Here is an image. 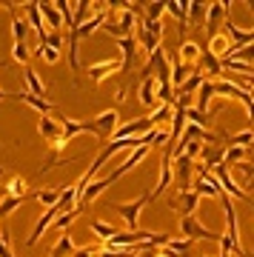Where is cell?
Returning a JSON list of instances; mask_svg holds the SVG:
<instances>
[{
    "mask_svg": "<svg viewBox=\"0 0 254 257\" xmlns=\"http://www.w3.org/2000/svg\"><path fill=\"white\" fill-rule=\"evenodd\" d=\"M180 231H183V237H189V240H209V243H220V237H223L220 231H209L194 214H186L180 220Z\"/></svg>",
    "mask_w": 254,
    "mask_h": 257,
    "instance_id": "cell-1",
    "label": "cell"
},
{
    "mask_svg": "<svg viewBox=\"0 0 254 257\" xmlns=\"http://www.w3.org/2000/svg\"><path fill=\"white\" fill-rule=\"evenodd\" d=\"M149 203H152V194H140V197H137V200H132V203H109V209L117 211L120 217L126 220L129 229L135 231L137 229V214H140V209H143V206H149Z\"/></svg>",
    "mask_w": 254,
    "mask_h": 257,
    "instance_id": "cell-2",
    "label": "cell"
},
{
    "mask_svg": "<svg viewBox=\"0 0 254 257\" xmlns=\"http://www.w3.org/2000/svg\"><path fill=\"white\" fill-rule=\"evenodd\" d=\"M228 0H220V3H209V9H206V18H203V32H206V37H214L217 35V29H220V23L226 20V15H228Z\"/></svg>",
    "mask_w": 254,
    "mask_h": 257,
    "instance_id": "cell-3",
    "label": "cell"
},
{
    "mask_svg": "<svg viewBox=\"0 0 254 257\" xmlns=\"http://www.w3.org/2000/svg\"><path fill=\"white\" fill-rule=\"evenodd\" d=\"M211 89H214V94H220V97H234V100H243L245 114H251V92H248V89H240V86L231 83V80H211Z\"/></svg>",
    "mask_w": 254,
    "mask_h": 257,
    "instance_id": "cell-4",
    "label": "cell"
},
{
    "mask_svg": "<svg viewBox=\"0 0 254 257\" xmlns=\"http://www.w3.org/2000/svg\"><path fill=\"white\" fill-rule=\"evenodd\" d=\"M172 163H174L172 177L177 180V192H189V189H191V177H194V169H197V163H194L191 157H186V155L174 157Z\"/></svg>",
    "mask_w": 254,
    "mask_h": 257,
    "instance_id": "cell-5",
    "label": "cell"
},
{
    "mask_svg": "<svg viewBox=\"0 0 254 257\" xmlns=\"http://www.w3.org/2000/svg\"><path fill=\"white\" fill-rule=\"evenodd\" d=\"M117 120H120V111L117 109H106V111H100L97 117H91V126L97 128V143L111 140L114 128H117Z\"/></svg>",
    "mask_w": 254,
    "mask_h": 257,
    "instance_id": "cell-6",
    "label": "cell"
},
{
    "mask_svg": "<svg viewBox=\"0 0 254 257\" xmlns=\"http://www.w3.org/2000/svg\"><path fill=\"white\" fill-rule=\"evenodd\" d=\"M117 49H120V74H129L132 72V66H135V57H137V40L135 35H129V37H120L117 40Z\"/></svg>",
    "mask_w": 254,
    "mask_h": 257,
    "instance_id": "cell-7",
    "label": "cell"
},
{
    "mask_svg": "<svg viewBox=\"0 0 254 257\" xmlns=\"http://www.w3.org/2000/svg\"><path fill=\"white\" fill-rule=\"evenodd\" d=\"M149 149H152V146H137V149H132V155H129L126 160H123L117 169H114V172H109V180H111V183H117V180L126 175V172H132V169H135V166L140 163L146 155H149Z\"/></svg>",
    "mask_w": 254,
    "mask_h": 257,
    "instance_id": "cell-8",
    "label": "cell"
},
{
    "mask_svg": "<svg viewBox=\"0 0 254 257\" xmlns=\"http://www.w3.org/2000/svg\"><path fill=\"white\" fill-rule=\"evenodd\" d=\"M106 20H109L106 12H94L83 26H72V29H69V37H74V40H80V37H91L100 26H103V23H106Z\"/></svg>",
    "mask_w": 254,
    "mask_h": 257,
    "instance_id": "cell-9",
    "label": "cell"
},
{
    "mask_svg": "<svg viewBox=\"0 0 254 257\" xmlns=\"http://www.w3.org/2000/svg\"><path fill=\"white\" fill-rule=\"evenodd\" d=\"M37 132H40V138L52 146V143H57V140L63 138V126L57 123L52 114H40V123H37Z\"/></svg>",
    "mask_w": 254,
    "mask_h": 257,
    "instance_id": "cell-10",
    "label": "cell"
},
{
    "mask_svg": "<svg viewBox=\"0 0 254 257\" xmlns=\"http://www.w3.org/2000/svg\"><path fill=\"white\" fill-rule=\"evenodd\" d=\"M169 183H172V152H169V143H166L163 157H160V180H157V189H155V194H152V200L160 197V194L169 189Z\"/></svg>",
    "mask_w": 254,
    "mask_h": 257,
    "instance_id": "cell-11",
    "label": "cell"
},
{
    "mask_svg": "<svg viewBox=\"0 0 254 257\" xmlns=\"http://www.w3.org/2000/svg\"><path fill=\"white\" fill-rule=\"evenodd\" d=\"M57 214H60V211H57L55 206H49V209L43 211V217H40V220H37L35 231H32V237L26 240V246H29V248H32V246H35V243H37V240L43 237V231L49 229V226H52V223H55V217H57Z\"/></svg>",
    "mask_w": 254,
    "mask_h": 257,
    "instance_id": "cell-12",
    "label": "cell"
},
{
    "mask_svg": "<svg viewBox=\"0 0 254 257\" xmlns=\"http://www.w3.org/2000/svg\"><path fill=\"white\" fill-rule=\"evenodd\" d=\"M197 203H200V194H194V192L189 189V192H180V194H177V197L172 200V206L180 211L183 217H186V214H194V211H197Z\"/></svg>",
    "mask_w": 254,
    "mask_h": 257,
    "instance_id": "cell-13",
    "label": "cell"
},
{
    "mask_svg": "<svg viewBox=\"0 0 254 257\" xmlns=\"http://www.w3.org/2000/svg\"><path fill=\"white\" fill-rule=\"evenodd\" d=\"M120 72V60L117 57H111V60H103V63H94L89 66V77L94 83H100L103 77H109V74H117Z\"/></svg>",
    "mask_w": 254,
    "mask_h": 257,
    "instance_id": "cell-14",
    "label": "cell"
},
{
    "mask_svg": "<svg viewBox=\"0 0 254 257\" xmlns=\"http://www.w3.org/2000/svg\"><path fill=\"white\" fill-rule=\"evenodd\" d=\"M15 97L23 100L26 106H32V109H37L40 114H55V103L46 100V97H35V94H29V92H20V94H15Z\"/></svg>",
    "mask_w": 254,
    "mask_h": 257,
    "instance_id": "cell-15",
    "label": "cell"
},
{
    "mask_svg": "<svg viewBox=\"0 0 254 257\" xmlns=\"http://www.w3.org/2000/svg\"><path fill=\"white\" fill-rule=\"evenodd\" d=\"M223 152H226V143H211V146H203L200 157H203V169H214V166L223 160Z\"/></svg>",
    "mask_w": 254,
    "mask_h": 257,
    "instance_id": "cell-16",
    "label": "cell"
},
{
    "mask_svg": "<svg viewBox=\"0 0 254 257\" xmlns=\"http://www.w3.org/2000/svg\"><path fill=\"white\" fill-rule=\"evenodd\" d=\"M37 9H40V18H43V23H49L52 29H63V20H60V15H57L55 3H49V0H37Z\"/></svg>",
    "mask_w": 254,
    "mask_h": 257,
    "instance_id": "cell-17",
    "label": "cell"
},
{
    "mask_svg": "<svg viewBox=\"0 0 254 257\" xmlns=\"http://www.w3.org/2000/svg\"><path fill=\"white\" fill-rule=\"evenodd\" d=\"M23 9H26V15H29V29H35L37 32V37H40V40H43L46 35H49V32H46V23H43V18H40V9H37V0L35 3H23Z\"/></svg>",
    "mask_w": 254,
    "mask_h": 257,
    "instance_id": "cell-18",
    "label": "cell"
},
{
    "mask_svg": "<svg viewBox=\"0 0 254 257\" xmlns=\"http://www.w3.org/2000/svg\"><path fill=\"white\" fill-rule=\"evenodd\" d=\"M177 57H180V63L186 66H194L200 57V46L194 40H180V49H177Z\"/></svg>",
    "mask_w": 254,
    "mask_h": 257,
    "instance_id": "cell-19",
    "label": "cell"
},
{
    "mask_svg": "<svg viewBox=\"0 0 254 257\" xmlns=\"http://www.w3.org/2000/svg\"><path fill=\"white\" fill-rule=\"evenodd\" d=\"M155 89H157V80H155V77H143V80H140V103H143L146 109L157 106Z\"/></svg>",
    "mask_w": 254,
    "mask_h": 257,
    "instance_id": "cell-20",
    "label": "cell"
},
{
    "mask_svg": "<svg viewBox=\"0 0 254 257\" xmlns=\"http://www.w3.org/2000/svg\"><path fill=\"white\" fill-rule=\"evenodd\" d=\"M211 103H214V89H211V80H203V83H200V89H197V106H194V109L206 114Z\"/></svg>",
    "mask_w": 254,
    "mask_h": 257,
    "instance_id": "cell-21",
    "label": "cell"
},
{
    "mask_svg": "<svg viewBox=\"0 0 254 257\" xmlns=\"http://www.w3.org/2000/svg\"><path fill=\"white\" fill-rule=\"evenodd\" d=\"M23 77H26V86H29L26 92L29 94H35V97H46V86H43V80L37 77V72L32 69V66L23 69Z\"/></svg>",
    "mask_w": 254,
    "mask_h": 257,
    "instance_id": "cell-22",
    "label": "cell"
},
{
    "mask_svg": "<svg viewBox=\"0 0 254 257\" xmlns=\"http://www.w3.org/2000/svg\"><path fill=\"white\" fill-rule=\"evenodd\" d=\"M74 251V240H72V234H60V240H57L55 246H52V251H49V257H69Z\"/></svg>",
    "mask_w": 254,
    "mask_h": 257,
    "instance_id": "cell-23",
    "label": "cell"
},
{
    "mask_svg": "<svg viewBox=\"0 0 254 257\" xmlns=\"http://www.w3.org/2000/svg\"><path fill=\"white\" fill-rule=\"evenodd\" d=\"M203 80H206V77H203L200 72L189 74V77H186V80L177 86V89H174V94H191V97H194V92L200 89V83H203Z\"/></svg>",
    "mask_w": 254,
    "mask_h": 257,
    "instance_id": "cell-24",
    "label": "cell"
},
{
    "mask_svg": "<svg viewBox=\"0 0 254 257\" xmlns=\"http://www.w3.org/2000/svg\"><path fill=\"white\" fill-rule=\"evenodd\" d=\"M80 214H83V209H80V206H72L69 211H63V214H57V217H55V229L66 231V229H69V226H72L74 220H77V217H80Z\"/></svg>",
    "mask_w": 254,
    "mask_h": 257,
    "instance_id": "cell-25",
    "label": "cell"
},
{
    "mask_svg": "<svg viewBox=\"0 0 254 257\" xmlns=\"http://www.w3.org/2000/svg\"><path fill=\"white\" fill-rule=\"evenodd\" d=\"M245 157H248V152H245L243 146H226V152H223V160H220V163L237 166V163H243Z\"/></svg>",
    "mask_w": 254,
    "mask_h": 257,
    "instance_id": "cell-26",
    "label": "cell"
},
{
    "mask_svg": "<svg viewBox=\"0 0 254 257\" xmlns=\"http://www.w3.org/2000/svg\"><path fill=\"white\" fill-rule=\"evenodd\" d=\"M226 138V146H243L248 149V143L254 140V132L251 128H245V132H240V135H223Z\"/></svg>",
    "mask_w": 254,
    "mask_h": 257,
    "instance_id": "cell-27",
    "label": "cell"
},
{
    "mask_svg": "<svg viewBox=\"0 0 254 257\" xmlns=\"http://www.w3.org/2000/svg\"><path fill=\"white\" fill-rule=\"evenodd\" d=\"M12 37H15V43H26L29 23L23 18H12Z\"/></svg>",
    "mask_w": 254,
    "mask_h": 257,
    "instance_id": "cell-28",
    "label": "cell"
},
{
    "mask_svg": "<svg viewBox=\"0 0 254 257\" xmlns=\"http://www.w3.org/2000/svg\"><path fill=\"white\" fill-rule=\"evenodd\" d=\"M6 194H12V197H29L26 180L23 177H12L9 183H6Z\"/></svg>",
    "mask_w": 254,
    "mask_h": 257,
    "instance_id": "cell-29",
    "label": "cell"
},
{
    "mask_svg": "<svg viewBox=\"0 0 254 257\" xmlns=\"http://www.w3.org/2000/svg\"><path fill=\"white\" fill-rule=\"evenodd\" d=\"M23 200H29V197H12V194H6V197L0 200V220H3L6 214H12L18 206H23Z\"/></svg>",
    "mask_w": 254,
    "mask_h": 257,
    "instance_id": "cell-30",
    "label": "cell"
},
{
    "mask_svg": "<svg viewBox=\"0 0 254 257\" xmlns=\"http://www.w3.org/2000/svg\"><path fill=\"white\" fill-rule=\"evenodd\" d=\"M91 231H94V234H97L103 243L117 234V229H114V226H109V223H103V220H91Z\"/></svg>",
    "mask_w": 254,
    "mask_h": 257,
    "instance_id": "cell-31",
    "label": "cell"
},
{
    "mask_svg": "<svg viewBox=\"0 0 254 257\" xmlns=\"http://www.w3.org/2000/svg\"><path fill=\"white\" fill-rule=\"evenodd\" d=\"M209 52H211V55H214V57L220 60V57H223V55L228 52V40H226L223 35H214V37L209 40Z\"/></svg>",
    "mask_w": 254,
    "mask_h": 257,
    "instance_id": "cell-32",
    "label": "cell"
},
{
    "mask_svg": "<svg viewBox=\"0 0 254 257\" xmlns=\"http://www.w3.org/2000/svg\"><path fill=\"white\" fill-rule=\"evenodd\" d=\"M29 57H32V52H29L26 43H12V60L20 66H29Z\"/></svg>",
    "mask_w": 254,
    "mask_h": 257,
    "instance_id": "cell-33",
    "label": "cell"
},
{
    "mask_svg": "<svg viewBox=\"0 0 254 257\" xmlns=\"http://www.w3.org/2000/svg\"><path fill=\"white\" fill-rule=\"evenodd\" d=\"M206 9H209V3H189L186 20H191V23H203V18H206Z\"/></svg>",
    "mask_w": 254,
    "mask_h": 257,
    "instance_id": "cell-34",
    "label": "cell"
},
{
    "mask_svg": "<svg viewBox=\"0 0 254 257\" xmlns=\"http://www.w3.org/2000/svg\"><path fill=\"white\" fill-rule=\"evenodd\" d=\"M57 15H60V20H63V26H72V15H74V3H69V0H57L55 3Z\"/></svg>",
    "mask_w": 254,
    "mask_h": 257,
    "instance_id": "cell-35",
    "label": "cell"
},
{
    "mask_svg": "<svg viewBox=\"0 0 254 257\" xmlns=\"http://www.w3.org/2000/svg\"><path fill=\"white\" fill-rule=\"evenodd\" d=\"M163 12H166V3H163V0H155V3H149V6H146L143 20H149V23H152V20H160V18H163Z\"/></svg>",
    "mask_w": 254,
    "mask_h": 257,
    "instance_id": "cell-36",
    "label": "cell"
},
{
    "mask_svg": "<svg viewBox=\"0 0 254 257\" xmlns=\"http://www.w3.org/2000/svg\"><path fill=\"white\" fill-rule=\"evenodd\" d=\"M60 192H63V189H40V192H35V197H37L40 203H43L46 209H49V206H55V203H57Z\"/></svg>",
    "mask_w": 254,
    "mask_h": 257,
    "instance_id": "cell-37",
    "label": "cell"
},
{
    "mask_svg": "<svg viewBox=\"0 0 254 257\" xmlns=\"http://www.w3.org/2000/svg\"><path fill=\"white\" fill-rule=\"evenodd\" d=\"M35 57H43L46 63H52V66H55L57 60H60V52H55V49L43 46V43H37V49H35Z\"/></svg>",
    "mask_w": 254,
    "mask_h": 257,
    "instance_id": "cell-38",
    "label": "cell"
},
{
    "mask_svg": "<svg viewBox=\"0 0 254 257\" xmlns=\"http://www.w3.org/2000/svg\"><path fill=\"white\" fill-rule=\"evenodd\" d=\"M172 106H163V103H160V106H157L155 111H152V114H149V120H152V128H157V123H163L166 117H172Z\"/></svg>",
    "mask_w": 254,
    "mask_h": 257,
    "instance_id": "cell-39",
    "label": "cell"
},
{
    "mask_svg": "<svg viewBox=\"0 0 254 257\" xmlns=\"http://www.w3.org/2000/svg\"><path fill=\"white\" fill-rule=\"evenodd\" d=\"M40 43L49 46V49H55V52H60V49H63V35H60V32H52V35H46Z\"/></svg>",
    "mask_w": 254,
    "mask_h": 257,
    "instance_id": "cell-40",
    "label": "cell"
},
{
    "mask_svg": "<svg viewBox=\"0 0 254 257\" xmlns=\"http://www.w3.org/2000/svg\"><path fill=\"white\" fill-rule=\"evenodd\" d=\"M0 257H15V251H12L9 246V231L0 226Z\"/></svg>",
    "mask_w": 254,
    "mask_h": 257,
    "instance_id": "cell-41",
    "label": "cell"
},
{
    "mask_svg": "<svg viewBox=\"0 0 254 257\" xmlns=\"http://www.w3.org/2000/svg\"><path fill=\"white\" fill-rule=\"evenodd\" d=\"M94 254H97V251L91 246H83V248H74L72 251V257H94Z\"/></svg>",
    "mask_w": 254,
    "mask_h": 257,
    "instance_id": "cell-42",
    "label": "cell"
},
{
    "mask_svg": "<svg viewBox=\"0 0 254 257\" xmlns=\"http://www.w3.org/2000/svg\"><path fill=\"white\" fill-rule=\"evenodd\" d=\"M6 97H9V94L3 92V89H0V100H6Z\"/></svg>",
    "mask_w": 254,
    "mask_h": 257,
    "instance_id": "cell-43",
    "label": "cell"
},
{
    "mask_svg": "<svg viewBox=\"0 0 254 257\" xmlns=\"http://www.w3.org/2000/svg\"><path fill=\"white\" fill-rule=\"evenodd\" d=\"M203 257H206V254H203Z\"/></svg>",
    "mask_w": 254,
    "mask_h": 257,
    "instance_id": "cell-44",
    "label": "cell"
}]
</instances>
